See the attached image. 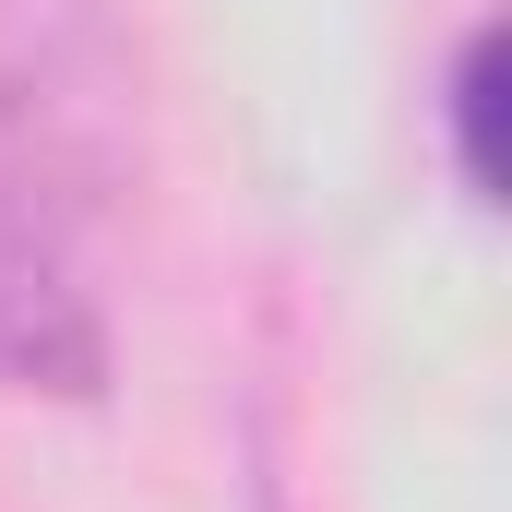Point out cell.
<instances>
[{
    "instance_id": "obj_1",
    "label": "cell",
    "mask_w": 512,
    "mask_h": 512,
    "mask_svg": "<svg viewBox=\"0 0 512 512\" xmlns=\"http://www.w3.org/2000/svg\"><path fill=\"white\" fill-rule=\"evenodd\" d=\"M108 382V274H96V167L0 84V393H96Z\"/></svg>"
},
{
    "instance_id": "obj_2",
    "label": "cell",
    "mask_w": 512,
    "mask_h": 512,
    "mask_svg": "<svg viewBox=\"0 0 512 512\" xmlns=\"http://www.w3.org/2000/svg\"><path fill=\"white\" fill-rule=\"evenodd\" d=\"M441 131H453V179L465 203H501V36L477 24L441 72Z\"/></svg>"
}]
</instances>
